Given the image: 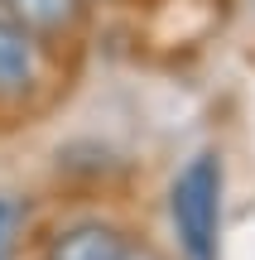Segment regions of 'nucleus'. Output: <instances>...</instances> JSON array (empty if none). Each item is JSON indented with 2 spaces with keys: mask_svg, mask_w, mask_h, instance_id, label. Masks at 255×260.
Returning a JSON list of instances; mask_svg holds the SVG:
<instances>
[{
  "mask_svg": "<svg viewBox=\"0 0 255 260\" xmlns=\"http://www.w3.org/2000/svg\"><path fill=\"white\" fill-rule=\"evenodd\" d=\"M0 10H5L10 19H19V24L29 29V34H63V29L77 24V15H82V0H0Z\"/></svg>",
  "mask_w": 255,
  "mask_h": 260,
  "instance_id": "nucleus-4",
  "label": "nucleus"
},
{
  "mask_svg": "<svg viewBox=\"0 0 255 260\" xmlns=\"http://www.w3.org/2000/svg\"><path fill=\"white\" fill-rule=\"evenodd\" d=\"M222 154L202 149L183 164V174L169 188V217L178 232L183 260H217V236H222Z\"/></svg>",
  "mask_w": 255,
  "mask_h": 260,
  "instance_id": "nucleus-1",
  "label": "nucleus"
},
{
  "mask_svg": "<svg viewBox=\"0 0 255 260\" xmlns=\"http://www.w3.org/2000/svg\"><path fill=\"white\" fill-rule=\"evenodd\" d=\"M39 82V44L19 19L0 10V102H15Z\"/></svg>",
  "mask_w": 255,
  "mask_h": 260,
  "instance_id": "nucleus-3",
  "label": "nucleus"
},
{
  "mask_svg": "<svg viewBox=\"0 0 255 260\" xmlns=\"http://www.w3.org/2000/svg\"><path fill=\"white\" fill-rule=\"evenodd\" d=\"M121 260H164V255L154 251V246H135V241H130V246H125V255H121Z\"/></svg>",
  "mask_w": 255,
  "mask_h": 260,
  "instance_id": "nucleus-6",
  "label": "nucleus"
},
{
  "mask_svg": "<svg viewBox=\"0 0 255 260\" xmlns=\"http://www.w3.org/2000/svg\"><path fill=\"white\" fill-rule=\"evenodd\" d=\"M19 222H24V207H19V198L0 188V260H10V255H15Z\"/></svg>",
  "mask_w": 255,
  "mask_h": 260,
  "instance_id": "nucleus-5",
  "label": "nucleus"
},
{
  "mask_svg": "<svg viewBox=\"0 0 255 260\" xmlns=\"http://www.w3.org/2000/svg\"><path fill=\"white\" fill-rule=\"evenodd\" d=\"M130 236L116 222H101V217H82V222L63 226V232L48 241L44 260H121Z\"/></svg>",
  "mask_w": 255,
  "mask_h": 260,
  "instance_id": "nucleus-2",
  "label": "nucleus"
}]
</instances>
